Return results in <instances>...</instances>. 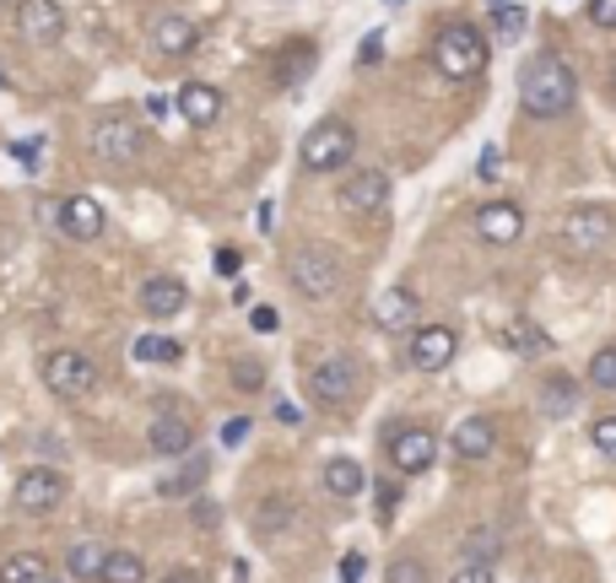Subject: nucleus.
Masks as SVG:
<instances>
[{"label":"nucleus","mask_w":616,"mask_h":583,"mask_svg":"<svg viewBox=\"0 0 616 583\" xmlns=\"http://www.w3.org/2000/svg\"><path fill=\"white\" fill-rule=\"evenodd\" d=\"M579 97V77L562 55H530L525 71H520V108L530 119H562Z\"/></svg>","instance_id":"nucleus-1"},{"label":"nucleus","mask_w":616,"mask_h":583,"mask_svg":"<svg viewBox=\"0 0 616 583\" xmlns=\"http://www.w3.org/2000/svg\"><path fill=\"white\" fill-rule=\"evenodd\" d=\"M88 152H92V163H103L108 173L136 167L141 152H147V125L136 114H125V108H103L88 125Z\"/></svg>","instance_id":"nucleus-2"},{"label":"nucleus","mask_w":616,"mask_h":583,"mask_svg":"<svg viewBox=\"0 0 616 583\" xmlns=\"http://www.w3.org/2000/svg\"><path fill=\"white\" fill-rule=\"evenodd\" d=\"M428 55H433V71L443 82H470L487 71V33L476 22H443Z\"/></svg>","instance_id":"nucleus-3"},{"label":"nucleus","mask_w":616,"mask_h":583,"mask_svg":"<svg viewBox=\"0 0 616 583\" xmlns=\"http://www.w3.org/2000/svg\"><path fill=\"white\" fill-rule=\"evenodd\" d=\"M341 254L330 249V244H298V249L287 254V281L303 292V298H314V303H325V298H336L341 292Z\"/></svg>","instance_id":"nucleus-4"},{"label":"nucleus","mask_w":616,"mask_h":583,"mask_svg":"<svg viewBox=\"0 0 616 583\" xmlns=\"http://www.w3.org/2000/svg\"><path fill=\"white\" fill-rule=\"evenodd\" d=\"M357 395H362V362H357L352 351H330V357L314 362V373H309V400H314L319 411H341V406H352Z\"/></svg>","instance_id":"nucleus-5"},{"label":"nucleus","mask_w":616,"mask_h":583,"mask_svg":"<svg viewBox=\"0 0 616 583\" xmlns=\"http://www.w3.org/2000/svg\"><path fill=\"white\" fill-rule=\"evenodd\" d=\"M357 152V130L347 119H319L303 141H298V163L309 167V173H336V167H347Z\"/></svg>","instance_id":"nucleus-6"},{"label":"nucleus","mask_w":616,"mask_h":583,"mask_svg":"<svg viewBox=\"0 0 616 583\" xmlns=\"http://www.w3.org/2000/svg\"><path fill=\"white\" fill-rule=\"evenodd\" d=\"M44 384H49L55 400H88L97 389V362L77 346H60V351L44 357Z\"/></svg>","instance_id":"nucleus-7"},{"label":"nucleus","mask_w":616,"mask_h":583,"mask_svg":"<svg viewBox=\"0 0 616 583\" xmlns=\"http://www.w3.org/2000/svg\"><path fill=\"white\" fill-rule=\"evenodd\" d=\"M616 233V217L606 206H573L568 217H562V228H557V238H562V249L573 254V259H590V254H601L612 244Z\"/></svg>","instance_id":"nucleus-8"},{"label":"nucleus","mask_w":616,"mask_h":583,"mask_svg":"<svg viewBox=\"0 0 616 583\" xmlns=\"http://www.w3.org/2000/svg\"><path fill=\"white\" fill-rule=\"evenodd\" d=\"M60 502H66V476H60L55 465H27V470L16 476V487H11V508L27 513V518H44V513H55Z\"/></svg>","instance_id":"nucleus-9"},{"label":"nucleus","mask_w":616,"mask_h":583,"mask_svg":"<svg viewBox=\"0 0 616 583\" xmlns=\"http://www.w3.org/2000/svg\"><path fill=\"white\" fill-rule=\"evenodd\" d=\"M11 27L27 49H55L66 38V5L60 0H16Z\"/></svg>","instance_id":"nucleus-10"},{"label":"nucleus","mask_w":616,"mask_h":583,"mask_svg":"<svg viewBox=\"0 0 616 583\" xmlns=\"http://www.w3.org/2000/svg\"><path fill=\"white\" fill-rule=\"evenodd\" d=\"M368 325L379 335H406L422 325V298L411 292V287H384L379 298H373V308H368Z\"/></svg>","instance_id":"nucleus-11"},{"label":"nucleus","mask_w":616,"mask_h":583,"mask_svg":"<svg viewBox=\"0 0 616 583\" xmlns=\"http://www.w3.org/2000/svg\"><path fill=\"white\" fill-rule=\"evenodd\" d=\"M55 228H60L71 244H97L103 228H108V211H103L92 195H66V200L55 206Z\"/></svg>","instance_id":"nucleus-12"},{"label":"nucleus","mask_w":616,"mask_h":583,"mask_svg":"<svg viewBox=\"0 0 616 583\" xmlns=\"http://www.w3.org/2000/svg\"><path fill=\"white\" fill-rule=\"evenodd\" d=\"M470 228H476L481 244L509 249V244H520V233H525V211H520L514 200H487V206L470 217Z\"/></svg>","instance_id":"nucleus-13"},{"label":"nucleus","mask_w":616,"mask_h":583,"mask_svg":"<svg viewBox=\"0 0 616 583\" xmlns=\"http://www.w3.org/2000/svg\"><path fill=\"white\" fill-rule=\"evenodd\" d=\"M454 351H460V335L449 330V325H417L411 346H406V357H411L417 373H443L454 362Z\"/></svg>","instance_id":"nucleus-14"},{"label":"nucleus","mask_w":616,"mask_h":583,"mask_svg":"<svg viewBox=\"0 0 616 583\" xmlns=\"http://www.w3.org/2000/svg\"><path fill=\"white\" fill-rule=\"evenodd\" d=\"M433 459H439V438H433L428 427H400V432L390 438V465H395L400 476H422Z\"/></svg>","instance_id":"nucleus-15"},{"label":"nucleus","mask_w":616,"mask_h":583,"mask_svg":"<svg viewBox=\"0 0 616 583\" xmlns=\"http://www.w3.org/2000/svg\"><path fill=\"white\" fill-rule=\"evenodd\" d=\"M384 206H390V173L362 167V173H352V178L341 184V211H347V217H373V211H384Z\"/></svg>","instance_id":"nucleus-16"},{"label":"nucleus","mask_w":616,"mask_h":583,"mask_svg":"<svg viewBox=\"0 0 616 583\" xmlns=\"http://www.w3.org/2000/svg\"><path fill=\"white\" fill-rule=\"evenodd\" d=\"M174 103H178V119H184L189 130H211V125L222 119V92L211 82H184Z\"/></svg>","instance_id":"nucleus-17"},{"label":"nucleus","mask_w":616,"mask_h":583,"mask_svg":"<svg viewBox=\"0 0 616 583\" xmlns=\"http://www.w3.org/2000/svg\"><path fill=\"white\" fill-rule=\"evenodd\" d=\"M206 476H211V459L189 448L178 470H163V476H158V498H168V502L200 498V487H206Z\"/></svg>","instance_id":"nucleus-18"},{"label":"nucleus","mask_w":616,"mask_h":583,"mask_svg":"<svg viewBox=\"0 0 616 583\" xmlns=\"http://www.w3.org/2000/svg\"><path fill=\"white\" fill-rule=\"evenodd\" d=\"M184 303H189V287H184L178 276H152V281H141V314L174 319V314H184Z\"/></svg>","instance_id":"nucleus-19"},{"label":"nucleus","mask_w":616,"mask_h":583,"mask_svg":"<svg viewBox=\"0 0 616 583\" xmlns=\"http://www.w3.org/2000/svg\"><path fill=\"white\" fill-rule=\"evenodd\" d=\"M449 448H454L460 459H487V454L498 448V427H492V417L454 421V432H449Z\"/></svg>","instance_id":"nucleus-20"},{"label":"nucleus","mask_w":616,"mask_h":583,"mask_svg":"<svg viewBox=\"0 0 616 583\" xmlns=\"http://www.w3.org/2000/svg\"><path fill=\"white\" fill-rule=\"evenodd\" d=\"M147 443H152V454H158V459H184V454L195 448V427L168 411V417H158L152 427H147Z\"/></svg>","instance_id":"nucleus-21"},{"label":"nucleus","mask_w":616,"mask_h":583,"mask_svg":"<svg viewBox=\"0 0 616 583\" xmlns=\"http://www.w3.org/2000/svg\"><path fill=\"white\" fill-rule=\"evenodd\" d=\"M152 49H158L163 60H184V55L195 49V22L178 16V11H163V16L152 22Z\"/></svg>","instance_id":"nucleus-22"},{"label":"nucleus","mask_w":616,"mask_h":583,"mask_svg":"<svg viewBox=\"0 0 616 583\" xmlns=\"http://www.w3.org/2000/svg\"><path fill=\"white\" fill-rule=\"evenodd\" d=\"M325 492L330 498H341V502H352V498H362V487H368V476H362V465L357 459H347V454H336L330 465H325Z\"/></svg>","instance_id":"nucleus-23"},{"label":"nucleus","mask_w":616,"mask_h":583,"mask_svg":"<svg viewBox=\"0 0 616 583\" xmlns=\"http://www.w3.org/2000/svg\"><path fill=\"white\" fill-rule=\"evenodd\" d=\"M309 71H314V38H298V44H287L281 60H276V86H298Z\"/></svg>","instance_id":"nucleus-24"},{"label":"nucleus","mask_w":616,"mask_h":583,"mask_svg":"<svg viewBox=\"0 0 616 583\" xmlns=\"http://www.w3.org/2000/svg\"><path fill=\"white\" fill-rule=\"evenodd\" d=\"M103 562H108V546H97V540H77V546L66 551L71 579H103Z\"/></svg>","instance_id":"nucleus-25"},{"label":"nucleus","mask_w":616,"mask_h":583,"mask_svg":"<svg viewBox=\"0 0 616 583\" xmlns=\"http://www.w3.org/2000/svg\"><path fill=\"white\" fill-rule=\"evenodd\" d=\"M44 579H49V562L38 551H16V557L0 562V583H44Z\"/></svg>","instance_id":"nucleus-26"},{"label":"nucleus","mask_w":616,"mask_h":583,"mask_svg":"<svg viewBox=\"0 0 616 583\" xmlns=\"http://www.w3.org/2000/svg\"><path fill=\"white\" fill-rule=\"evenodd\" d=\"M573 406H579V384H573V378L557 373V378L541 384V411H546V417H568Z\"/></svg>","instance_id":"nucleus-27"},{"label":"nucleus","mask_w":616,"mask_h":583,"mask_svg":"<svg viewBox=\"0 0 616 583\" xmlns=\"http://www.w3.org/2000/svg\"><path fill=\"white\" fill-rule=\"evenodd\" d=\"M292 518H298V502L292 498H265L255 508V529L260 535H281V529H292Z\"/></svg>","instance_id":"nucleus-28"},{"label":"nucleus","mask_w":616,"mask_h":583,"mask_svg":"<svg viewBox=\"0 0 616 583\" xmlns=\"http://www.w3.org/2000/svg\"><path fill=\"white\" fill-rule=\"evenodd\" d=\"M97 583H147V562L136 551H108L103 562V579Z\"/></svg>","instance_id":"nucleus-29"},{"label":"nucleus","mask_w":616,"mask_h":583,"mask_svg":"<svg viewBox=\"0 0 616 583\" xmlns=\"http://www.w3.org/2000/svg\"><path fill=\"white\" fill-rule=\"evenodd\" d=\"M384 583H433V568H428L422 557H395L390 573H384Z\"/></svg>","instance_id":"nucleus-30"},{"label":"nucleus","mask_w":616,"mask_h":583,"mask_svg":"<svg viewBox=\"0 0 616 583\" xmlns=\"http://www.w3.org/2000/svg\"><path fill=\"white\" fill-rule=\"evenodd\" d=\"M233 384H239L244 395L265 389V362L260 357H233Z\"/></svg>","instance_id":"nucleus-31"},{"label":"nucleus","mask_w":616,"mask_h":583,"mask_svg":"<svg viewBox=\"0 0 616 583\" xmlns=\"http://www.w3.org/2000/svg\"><path fill=\"white\" fill-rule=\"evenodd\" d=\"M590 384L595 389H616V346H601L590 357Z\"/></svg>","instance_id":"nucleus-32"},{"label":"nucleus","mask_w":616,"mask_h":583,"mask_svg":"<svg viewBox=\"0 0 616 583\" xmlns=\"http://www.w3.org/2000/svg\"><path fill=\"white\" fill-rule=\"evenodd\" d=\"M136 357H141V362H178V340H158V335H141V340H136Z\"/></svg>","instance_id":"nucleus-33"},{"label":"nucleus","mask_w":616,"mask_h":583,"mask_svg":"<svg viewBox=\"0 0 616 583\" xmlns=\"http://www.w3.org/2000/svg\"><path fill=\"white\" fill-rule=\"evenodd\" d=\"M492 22H498V33H503V38H520V33H525V5L503 0V5L492 11Z\"/></svg>","instance_id":"nucleus-34"},{"label":"nucleus","mask_w":616,"mask_h":583,"mask_svg":"<svg viewBox=\"0 0 616 583\" xmlns=\"http://www.w3.org/2000/svg\"><path fill=\"white\" fill-rule=\"evenodd\" d=\"M590 443H595V454H601V459H612L616 465V417L595 421V427H590Z\"/></svg>","instance_id":"nucleus-35"},{"label":"nucleus","mask_w":616,"mask_h":583,"mask_svg":"<svg viewBox=\"0 0 616 583\" xmlns=\"http://www.w3.org/2000/svg\"><path fill=\"white\" fill-rule=\"evenodd\" d=\"M449 583H492V562H487V557H465L460 573H454Z\"/></svg>","instance_id":"nucleus-36"},{"label":"nucleus","mask_w":616,"mask_h":583,"mask_svg":"<svg viewBox=\"0 0 616 583\" xmlns=\"http://www.w3.org/2000/svg\"><path fill=\"white\" fill-rule=\"evenodd\" d=\"M379 55H384V33H368V38L357 44V66H373Z\"/></svg>","instance_id":"nucleus-37"},{"label":"nucleus","mask_w":616,"mask_h":583,"mask_svg":"<svg viewBox=\"0 0 616 583\" xmlns=\"http://www.w3.org/2000/svg\"><path fill=\"white\" fill-rule=\"evenodd\" d=\"M590 22L595 27H616V0H590Z\"/></svg>","instance_id":"nucleus-38"},{"label":"nucleus","mask_w":616,"mask_h":583,"mask_svg":"<svg viewBox=\"0 0 616 583\" xmlns=\"http://www.w3.org/2000/svg\"><path fill=\"white\" fill-rule=\"evenodd\" d=\"M189 518H195V529H206V524H217V518H222V508H217V502H200V498H195Z\"/></svg>","instance_id":"nucleus-39"},{"label":"nucleus","mask_w":616,"mask_h":583,"mask_svg":"<svg viewBox=\"0 0 616 583\" xmlns=\"http://www.w3.org/2000/svg\"><path fill=\"white\" fill-rule=\"evenodd\" d=\"M503 340H514V346H546V335L535 330V325H514V330L503 335Z\"/></svg>","instance_id":"nucleus-40"},{"label":"nucleus","mask_w":616,"mask_h":583,"mask_svg":"<svg viewBox=\"0 0 616 583\" xmlns=\"http://www.w3.org/2000/svg\"><path fill=\"white\" fill-rule=\"evenodd\" d=\"M244 438H249V421L244 417H233L228 427H222V443H244Z\"/></svg>","instance_id":"nucleus-41"},{"label":"nucleus","mask_w":616,"mask_h":583,"mask_svg":"<svg viewBox=\"0 0 616 583\" xmlns=\"http://www.w3.org/2000/svg\"><path fill=\"white\" fill-rule=\"evenodd\" d=\"M163 583H206L200 568H174V573H163Z\"/></svg>","instance_id":"nucleus-42"},{"label":"nucleus","mask_w":616,"mask_h":583,"mask_svg":"<svg viewBox=\"0 0 616 583\" xmlns=\"http://www.w3.org/2000/svg\"><path fill=\"white\" fill-rule=\"evenodd\" d=\"M217 270L222 276H239V249H217Z\"/></svg>","instance_id":"nucleus-43"},{"label":"nucleus","mask_w":616,"mask_h":583,"mask_svg":"<svg viewBox=\"0 0 616 583\" xmlns=\"http://www.w3.org/2000/svg\"><path fill=\"white\" fill-rule=\"evenodd\" d=\"M255 330H260V335H270V330H276V308H265V303H260V308H255Z\"/></svg>","instance_id":"nucleus-44"},{"label":"nucleus","mask_w":616,"mask_h":583,"mask_svg":"<svg viewBox=\"0 0 616 583\" xmlns=\"http://www.w3.org/2000/svg\"><path fill=\"white\" fill-rule=\"evenodd\" d=\"M11 152H16V163H38V141H33V147H27V141H16Z\"/></svg>","instance_id":"nucleus-45"},{"label":"nucleus","mask_w":616,"mask_h":583,"mask_svg":"<svg viewBox=\"0 0 616 583\" xmlns=\"http://www.w3.org/2000/svg\"><path fill=\"white\" fill-rule=\"evenodd\" d=\"M492 173H498V147H487V152H481V178H492Z\"/></svg>","instance_id":"nucleus-46"},{"label":"nucleus","mask_w":616,"mask_h":583,"mask_svg":"<svg viewBox=\"0 0 616 583\" xmlns=\"http://www.w3.org/2000/svg\"><path fill=\"white\" fill-rule=\"evenodd\" d=\"M276 421H287V427H298V421H303V411H298V406H276Z\"/></svg>","instance_id":"nucleus-47"},{"label":"nucleus","mask_w":616,"mask_h":583,"mask_svg":"<svg viewBox=\"0 0 616 583\" xmlns=\"http://www.w3.org/2000/svg\"><path fill=\"white\" fill-rule=\"evenodd\" d=\"M341 573H347V583H357V573H362V557H357V551L341 562Z\"/></svg>","instance_id":"nucleus-48"},{"label":"nucleus","mask_w":616,"mask_h":583,"mask_svg":"<svg viewBox=\"0 0 616 583\" xmlns=\"http://www.w3.org/2000/svg\"><path fill=\"white\" fill-rule=\"evenodd\" d=\"M270 222H276V206H270V200H265V206H260V233H276V228H270Z\"/></svg>","instance_id":"nucleus-49"},{"label":"nucleus","mask_w":616,"mask_h":583,"mask_svg":"<svg viewBox=\"0 0 616 583\" xmlns=\"http://www.w3.org/2000/svg\"><path fill=\"white\" fill-rule=\"evenodd\" d=\"M0 86H5V71H0Z\"/></svg>","instance_id":"nucleus-50"}]
</instances>
